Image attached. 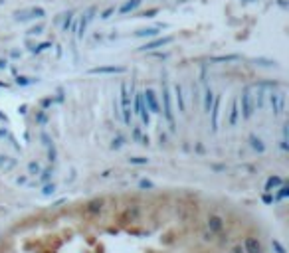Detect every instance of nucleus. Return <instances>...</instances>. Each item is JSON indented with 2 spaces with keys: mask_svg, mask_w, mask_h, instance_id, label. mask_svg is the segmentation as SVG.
<instances>
[{
  "mask_svg": "<svg viewBox=\"0 0 289 253\" xmlns=\"http://www.w3.org/2000/svg\"><path fill=\"white\" fill-rule=\"evenodd\" d=\"M244 249L246 253H262V243H259L257 237H248L244 243Z\"/></svg>",
  "mask_w": 289,
  "mask_h": 253,
  "instance_id": "f257e3e1",
  "label": "nucleus"
},
{
  "mask_svg": "<svg viewBox=\"0 0 289 253\" xmlns=\"http://www.w3.org/2000/svg\"><path fill=\"white\" fill-rule=\"evenodd\" d=\"M222 228H224L222 217H220V216H210V219H208V230H210L212 234H218V232H222Z\"/></svg>",
  "mask_w": 289,
  "mask_h": 253,
  "instance_id": "f03ea898",
  "label": "nucleus"
},
{
  "mask_svg": "<svg viewBox=\"0 0 289 253\" xmlns=\"http://www.w3.org/2000/svg\"><path fill=\"white\" fill-rule=\"evenodd\" d=\"M281 184H283V180L279 176H270L268 182H266V192H273V190L279 188Z\"/></svg>",
  "mask_w": 289,
  "mask_h": 253,
  "instance_id": "7ed1b4c3",
  "label": "nucleus"
},
{
  "mask_svg": "<svg viewBox=\"0 0 289 253\" xmlns=\"http://www.w3.org/2000/svg\"><path fill=\"white\" fill-rule=\"evenodd\" d=\"M85 210H88V214H99L103 210V200H91L88 206H85Z\"/></svg>",
  "mask_w": 289,
  "mask_h": 253,
  "instance_id": "20e7f679",
  "label": "nucleus"
},
{
  "mask_svg": "<svg viewBox=\"0 0 289 253\" xmlns=\"http://www.w3.org/2000/svg\"><path fill=\"white\" fill-rule=\"evenodd\" d=\"M287 194H289V186H287V184H281V186H279V192H277V196H275L273 200L279 202V200H283Z\"/></svg>",
  "mask_w": 289,
  "mask_h": 253,
  "instance_id": "39448f33",
  "label": "nucleus"
},
{
  "mask_svg": "<svg viewBox=\"0 0 289 253\" xmlns=\"http://www.w3.org/2000/svg\"><path fill=\"white\" fill-rule=\"evenodd\" d=\"M55 192V184H44L42 188V196H52Z\"/></svg>",
  "mask_w": 289,
  "mask_h": 253,
  "instance_id": "423d86ee",
  "label": "nucleus"
},
{
  "mask_svg": "<svg viewBox=\"0 0 289 253\" xmlns=\"http://www.w3.org/2000/svg\"><path fill=\"white\" fill-rule=\"evenodd\" d=\"M12 166H14V161H6V156H0V168L8 170V168H12Z\"/></svg>",
  "mask_w": 289,
  "mask_h": 253,
  "instance_id": "0eeeda50",
  "label": "nucleus"
},
{
  "mask_svg": "<svg viewBox=\"0 0 289 253\" xmlns=\"http://www.w3.org/2000/svg\"><path fill=\"white\" fill-rule=\"evenodd\" d=\"M28 172H30L32 176H36L40 172V164L38 163H30V164H28Z\"/></svg>",
  "mask_w": 289,
  "mask_h": 253,
  "instance_id": "6e6552de",
  "label": "nucleus"
},
{
  "mask_svg": "<svg viewBox=\"0 0 289 253\" xmlns=\"http://www.w3.org/2000/svg\"><path fill=\"white\" fill-rule=\"evenodd\" d=\"M252 146H253V148H255L257 152H264V145L259 143V141H257L255 137H252Z\"/></svg>",
  "mask_w": 289,
  "mask_h": 253,
  "instance_id": "1a4fd4ad",
  "label": "nucleus"
},
{
  "mask_svg": "<svg viewBox=\"0 0 289 253\" xmlns=\"http://www.w3.org/2000/svg\"><path fill=\"white\" fill-rule=\"evenodd\" d=\"M271 245H273V249H275L277 253H287V251H285V247H283V245H281L277 239H273V241H271Z\"/></svg>",
  "mask_w": 289,
  "mask_h": 253,
  "instance_id": "9d476101",
  "label": "nucleus"
},
{
  "mask_svg": "<svg viewBox=\"0 0 289 253\" xmlns=\"http://www.w3.org/2000/svg\"><path fill=\"white\" fill-rule=\"evenodd\" d=\"M139 186H141V188H147V190H153V188H155V184H153L151 180H141Z\"/></svg>",
  "mask_w": 289,
  "mask_h": 253,
  "instance_id": "9b49d317",
  "label": "nucleus"
},
{
  "mask_svg": "<svg viewBox=\"0 0 289 253\" xmlns=\"http://www.w3.org/2000/svg\"><path fill=\"white\" fill-rule=\"evenodd\" d=\"M131 164H147V158H143V156H135V158H131Z\"/></svg>",
  "mask_w": 289,
  "mask_h": 253,
  "instance_id": "f8f14e48",
  "label": "nucleus"
},
{
  "mask_svg": "<svg viewBox=\"0 0 289 253\" xmlns=\"http://www.w3.org/2000/svg\"><path fill=\"white\" fill-rule=\"evenodd\" d=\"M50 178H52V170L48 168V170H44V172H42V176H40V182H48Z\"/></svg>",
  "mask_w": 289,
  "mask_h": 253,
  "instance_id": "ddd939ff",
  "label": "nucleus"
},
{
  "mask_svg": "<svg viewBox=\"0 0 289 253\" xmlns=\"http://www.w3.org/2000/svg\"><path fill=\"white\" fill-rule=\"evenodd\" d=\"M264 202H266V204H273V196H270V194H264Z\"/></svg>",
  "mask_w": 289,
  "mask_h": 253,
  "instance_id": "4468645a",
  "label": "nucleus"
},
{
  "mask_svg": "<svg viewBox=\"0 0 289 253\" xmlns=\"http://www.w3.org/2000/svg\"><path fill=\"white\" fill-rule=\"evenodd\" d=\"M232 253H244V249H242V245H236V247L232 249Z\"/></svg>",
  "mask_w": 289,
  "mask_h": 253,
  "instance_id": "2eb2a0df",
  "label": "nucleus"
},
{
  "mask_svg": "<svg viewBox=\"0 0 289 253\" xmlns=\"http://www.w3.org/2000/svg\"><path fill=\"white\" fill-rule=\"evenodd\" d=\"M64 202H66V200H57V202H54V204H52V206H54V208H57V206H62V204H64Z\"/></svg>",
  "mask_w": 289,
  "mask_h": 253,
  "instance_id": "dca6fc26",
  "label": "nucleus"
}]
</instances>
